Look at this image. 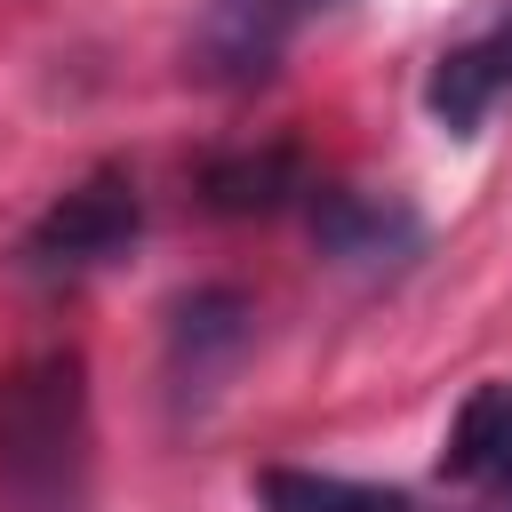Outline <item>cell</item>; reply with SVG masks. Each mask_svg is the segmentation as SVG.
<instances>
[{"label": "cell", "mask_w": 512, "mask_h": 512, "mask_svg": "<svg viewBox=\"0 0 512 512\" xmlns=\"http://www.w3.org/2000/svg\"><path fill=\"white\" fill-rule=\"evenodd\" d=\"M504 104H512V8H496L480 32H464L456 48H440L432 72H424V112L456 144L480 136Z\"/></svg>", "instance_id": "4"}, {"label": "cell", "mask_w": 512, "mask_h": 512, "mask_svg": "<svg viewBox=\"0 0 512 512\" xmlns=\"http://www.w3.org/2000/svg\"><path fill=\"white\" fill-rule=\"evenodd\" d=\"M312 240L344 264V272H400L424 248V224L408 200L384 192H352V184H312Z\"/></svg>", "instance_id": "6"}, {"label": "cell", "mask_w": 512, "mask_h": 512, "mask_svg": "<svg viewBox=\"0 0 512 512\" xmlns=\"http://www.w3.org/2000/svg\"><path fill=\"white\" fill-rule=\"evenodd\" d=\"M96 496V408L88 360L40 344L0 368V512H88Z\"/></svg>", "instance_id": "1"}, {"label": "cell", "mask_w": 512, "mask_h": 512, "mask_svg": "<svg viewBox=\"0 0 512 512\" xmlns=\"http://www.w3.org/2000/svg\"><path fill=\"white\" fill-rule=\"evenodd\" d=\"M344 0H208L184 32V72L200 88H264L312 24H328Z\"/></svg>", "instance_id": "3"}, {"label": "cell", "mask_w": 512, "mask_h": 512, "mask_svg": "<svg viewBox=\"0 0 512 512\" xmlns=\"http://www.w3.org/2000/svg\"><path fill=\"white\" fill-rule=\"evenodd\" d=\"M240 344H248V296L240 288H192V296H176V312H168V376L184 392H208L232 368Z\"/></svg>", "instance_id": "7"}, {"label": "cell", "mask_w": 512, "mask_h": 512, "mask_svg": "<svg viewBox=\"0 0 512 512\" xmlns=\"http://www.w3.org/2000/svg\"><path fill=\"white\" fill-rule=\"evenodd\" d=\"M136 232H144L136 176H128L120 160H104V168H88L80 184H64V192L32 216V232L16 240V272L40 280V288L96 280V272H112V264L136 248Z\"/></svg>", "instance_id": "2"}, {"label": "cell", "mask_w": 512, "mask_h": 512, "mask_svg": "<svg viewBox=\"0 0 512 512\" xmlns=\"http://www.w3.org/2000/svg\"><path fill=\"white\" fill-rule=\"evenodd\" d=\"M440 480L464 512H512V384H472L440 432Z\"/></svg>", "instance_id": "5"}, {"label": "cell", "mask_w": 512, "mask_h": 512, "mask_svg": "<svg viewBox=\"0 0 512 512\" xmlns=\"http://www.w3.org/2000/svg\"><path fill=\"white\" fill-rule=\"evenodd\" d=\"M256 512H432L408 488L352 480V472H312V464H272L256 480Z\"/></svg>", "instance_id": "8"}, {"label": "cell", "mask_w": 512, "mask_h": 512, "mask_svg": "<svg viewBox=\"0 0 512 512\" xmlns=\"http://www.w3.org/2000/svg\"><path fill=\"white\" fill-rule=\"evenodd\" d=\"M288 200H312V176L296 168L288 144H264V152H224L208 168V208L224 216H272Z\"/></svg>", "instance_id": "9"}]
</instances>
